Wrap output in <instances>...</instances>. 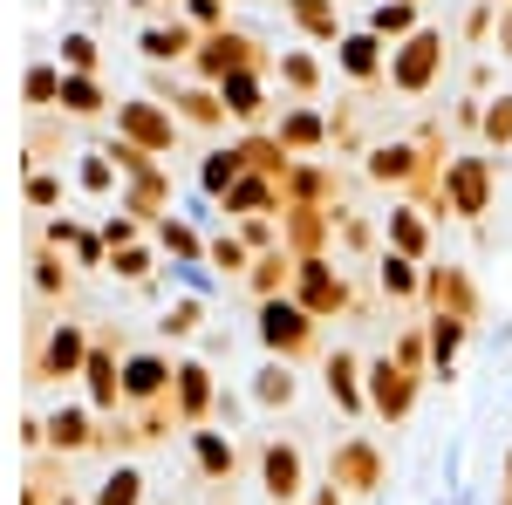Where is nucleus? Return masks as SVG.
Returning <instances> with one entry per match:
<instances>
[{"mask_svg": "<svg viewBox=\"0 0 512 505\" xmlns=\"http://www.w3.org/2000/svg\"><path fill=\"white\" fill-rule=\"evenodd\" d=\"M492 192H499V157L485 151H458L444 164V212H458V219H485L492 212Z\"/></svg>", "mask_w": 512, "mask_h": 505, "instance_id": "nucleus-7", "label": "nucleus"}, {"mask_svg": "<svg viewBox=\"0 0 512 505\" xmlns=\"http://www.w3.org/2000/svg\"><path fill=\"white\" fill-rule=\"evenodd\" d=\"M205 260H212V273H226V280H239V287H246V273H253V253L239 246V233H219L212 246H205Z\"/></svg>", "mask_w": 512, "mask_h": 505, "instance_id": "nucleus-40", "label": "nucleus"}, {"mask_svg": "<svg viewBox=\"0 0 512 505\" xmlns=\"http://www.w3.org/2000/svg\"><path fill=\"white\" fill-rule=\"evenodd\" d=\"M362 110H369V103H342V110L328 117V144L342 157H362Z\"/></svg>", "mask_w": 512, "mask_h": 505, "instance_id": "nucleus-42", "label": "nucleus"}, {"mask_svg": "<svg viewBox=\"0 0 512 505\" xmlns=\"http://www.w3.org/2000/svg\"><path fill=\"white\" fill-rule=\"evenodd\" d=\"M103 69V48L89 35H62V76H96Z\"/></svg>", "mask_w": 512, "mask_h": 505, "instance_id": "nucleus-45", "label": "nucleus"}, {"mask_svg": "<svg viewBox=\"0 0 512 505\" xmlns=\"http://www.w3.org/2000/svg\"><path fill=\"white\" fill-rule=\"evenodd\" d=\"M239 178H246V164H239L233 144H226V151H212L205 164H198V185H205V198H226V192L239 185Z\"/></svg>", "mask_w": 512, "mask_h": 505, "instance_id": "nucleus-36", "label": "nucleus"}, {"mask_svg": "<svg viewBox=\"0 0 512 505\" xmlns=\"http://www.w3.org/2000/svg\"><path fill=\"white\" fill-rule=\"evenodd\" d=\"M219 376H212V362L205 355H178V383H171V410H178V424L185 430H205L219 417Z\"/></svg>", "mask_w": 512, "mask_h": 505, "instance_id": "nucleus-11", "label": "nucleus"}, {"mask_svg": "<svg viewBox=\"0 0 512 505\" xmlns=\"http://www.w3.org/2000/svg\"><path fill=\"white\" fill-rule=\"evenodd\" d=\"M62 103V62H35L28 69V110H55Z\"/></svg>", "mask_w": 512, "mask_h": 505, "instance_id": "nucleus-44", "label": "nucleus"}, {"mask_svg": "<svg viewBox=\"0 0 512 505\" xmlns=\"http://www.w3.org/2000/svg\"><path fill=\"white\" fill-rule=\"evenodd\" d=\"M328 485H335L342 499H376V492L390 485V458H383V444H376L369 430L335 437V451H328Z\"/></svg>", "mask_w": 512, "mask_h": 505, "instance_id": "nucleus-3", "label": "nucleus"}, {"mask_svg": "<svg viewBox=\"0 0 512 505\" xmlns=\"http://www.w3.org/2000/svg\"><path fill=\"white\" fill-rule=\"evenodd\" d=\"M294 369H287V362H267V369H260V376H253V403H260V410H287V403H294Z\"/></svg>", "mask_w": 512, "mask_h": 505, "instance_id": "nucleus-37", "label": "nucleus"}, {"mask_svg": "<svg viewBox=\"0 0 512 505\" xmlns=\"http://www.w3.org/2000/svg\"><path fill=\"white\" fill-rule=\"evenodd\" d=\"M219 96H226V117H233V123H246V130H274L267 76H233V82H219Z\"/></svg>", "mask_w": 512, "mask_h": 505, "instance_id": "nucleus-22", "label": "nucleus"}, {"mask_svg": "<svg viewBox=\"0 0 512 505\" xmlns=\"http://www.w3.org/2000/svg\"><path fill=\"white\" fill-rule=\"evenodd\" d=\"M410 7H424V0H410Z\"/></svg>", "mask_w": 512, "mask_h": 505, "instance_id": "nucleus-58", "label": "nucleus"}, {"mask_svg": "<svg viewBox=\"0 0 512 505\" xmlns=\"http://www.w3.org/2000/svg\"><path fill=\"white\" fill-rule=\"evenodd\" d=\"M171 383H178V362H171L164 349H130L123 355V410L171 403Z\"/></svg>", "mask_w": 512, "mask_h": 505, "instance_id": "nucleus-13", "label": "nucleus"}, {"mask_svg": "<svg viewBox=\"0 0 512 505\" xmlns=\"http://www.w3.org/2000/svg\"><path fill=\"white\" fill-rule=\"evenodd\" d=\"M424 335H431V376L451 383V369H458V349H465L472 321H458V314H424Z\"/></svg>", "mask_w": 512, "mask_h": 505, "instance_id": "nucleus-27", "label": "nucleus"}, {"mask_svg": "<svg viewBox=\"0 0 512 505\" xmlns=\"http://www.w3.org/2000/svg\"><path fill=\"white\" fill-rule=\"evenodd\" d=\"M260 342H267V355L274 362H315V355H328L321 349V321L301 301H260Z\"/></svg>", "mask_w": 512, "mask_h": 505, "instance_id": "nucleus-4", "label": "nucleus"}, {"mask_svg": "<svg viewBox=\"0 0 512 505\" xmlns=\"http://www.w3.org/2000/svg\"><path fill=\"white\" fill-rule=\"evenodd\" d=\"M499 7H512V0H499Z\"/></svg>", "mask_w": 512, "mask_h": 505, "instance_id": "nucleus-59", "label": "nucleus"}, {"mask_svg": "<svg viewBox=\"0 0 512 505\" xmlns=\"http://www.w3.org/2000/svg\"><path fill=\"white\" fill-rule=\"evenodd\" d=\"M376 287H383V301H396V308H424V267L403 260V253H383L376 260Z\"/></svg>", "mask_w": 512, "mask_h": 505, "instance_id": "nucleus-26", "label": "nucleus"}, {"mask_svg": "<svg viewBox=\"0 0 512 505\" xmlns=\"http://www.w3.org/2000/svg\"><path fill=\"white\" fill-rule=\"evenodd\" d=\"M253 458H260V485L274 505H308V458L294 437H260Z\"/></svg>", "mask_w": 512, "mask_h": 505, "instance_id": "nucleus-9", "label": "nucleus"}, {"mask_svg": "<svg viewBox=\"0 0 512 505\" xmlns=\"http://www.w3.org/2000/svg\"><path fill=\"white\" fill-rule=\"evenodd\" d=\"M117 212H130L137 226H158V219H171V164L144 171V178H130V185L117 192Z\"/></svg>", "mask_w": 512, "mask_h": 505, "instance_id": "nucleus-19", "label": "nucleus"}, {"mask_svg": "<svg viewBox=\"0 0 512 505\" xmlns=\"http://www.w3.org/2000/svg\"><path fill=\"white\" fill-rule=\"evenodd\" d=\"M35 294L48 308H62V301L76 294V273H69V260H62L55 246H35Z\"/></svg>", "mask_w": 512, "mask_h": 505, "instance_id": "nucleus-33", "label": "nucleus"}, {"mask_svg": "<svg viewBox=\"0 0 512 505\" xmlns=\"http://www.w3.org/2000/svg\"><path fill=\"white\" fill-rule=\"evenodd\" d=\"M492 48H499V55H512V7H499V28H492Z\"/></svg>", "mask_w": 512, "mask_h": 505, "instance_id": "nucleus-53", "label": "nucleus"}, {"mask_svg": "<svg viewBox=\"0 0 512 505\" xmlns=\"http://www.w3.org/2000/svg\"><path fill=\"white\" fill-rule=\"evenodd\" d=\"M335 69L349 82H362V89H383V82H390V48L369 35V28H355V35L335 41Z\"/></svg>", "mask_w": 512, "mask_h": 505, "instance_id": "nucleus-17", "label": "nucleus"}, {"mask_svg": "<svg viewBox=\"0 0 512 505\" xmlns=\"http://www.w3.org/2000/svg\"><path fill=\"white\" fill-rule=\"evenodd\" d=\"M96 444H103V417H96V410L62 403V410L48 417V451H55V458H82V451H96Z\"/></svg>", "mask_w": 512, "mask_h": 505, "instance_id": "nucleus-20", "label": "nucleus"}, {"mask_svg": "<svg viewBox=\"0 0 512 505\" xmlns=\"http://www.w3.org/2000/svg\"><path fill=\"white\" fill-rule=\"evenodd\" d=\"M335 219H342V205H287L280 212V246L294 260H335Z\"/></svg>", "mask_w": 512, "mask_h": 505, "instance_id": "nucleus-12", "label": "nucleus"}, {"mask_svg": "<svg viewBox=\"0 0 512 505\" xmlns=\"http://www.w3.org/2000/svg\"><path fill=\"white\" fill-rule=\"evenodd\" d=\"M151 233H158V253H164V260H178V267H198V260H205V239H198L185 219H158Z\"/></svg>", "mask_w": 512, "mask_h": 505, "instance_id": "nucleus-34", "label": "nucleus"}, {"mask_svg": "<svg viewBox=\"0 0 512 505\" xmlns=\"http://www.w3.org/2000/svg\"><path fill=\"white\" fill-rule=\"evenodd\" d=\"M444 55H451V41H444V28H417V35L403 41V48H390V82L383 89H396V96H431L437 89V76H444Z\"/></svg>", "mask_w": 512, "mask_h": 505, "instance_id": "nucleus-6", "label": "nucleus"}, {"mask_svg": "<svg viewBox=\"0 0 512 505\" xmlns=\"http://www.w3.org/2000/svg\"><path fill=\"white\" fill-rule=\"evenodd\" d=\"M274 137H280V151L294 157V164L328 151V110H321V103H287V110L274 117Z\"/></svg>", "mask_w": 512, "mask_h": 505, "instance_id": "nucleus-16", "label": "nucleus"}, {"mask_svg": "<svg viewBox=\"0 0 512 505\" xmlns=\"http://www.w3.org/2000/svg\"><path fill=\"white\" fill-rule=\"evenodd\" d=\"M41 246L69 253L76 267H110V246H103V233H89V226H76V219H48V233H41Z\"/></svg>", "mask_w": 512, "mask_h": 505, "instance_id": "nucleus-24", "label": "nucleus"}, {"mask_svg": "<svg viewBox=\"0 0 512 505\" xmlns=\"http://www.w3.org/2000/svg\"><path fill=\"white\" fill-rule=\"evenodd\" d=\"M335 246H349V253H376V226H369L355 205H342V219H335Z\"/></svg>", "mask_w": 512, "mask_h": 505, "instance_id": "nucleus-48", "label": "nucleus"}, {"mask_svg": "<svg viewBox=\"0 0 512 505\" xmlns=\"http://www.w3.org/2000/svg\"><path fill=\"white\" fill-rule=\"evenodd\" d=\"M103 246H110V253H123V246H144V226H137L130 212H110V219H103Z\"/></svg>", "mask_w": 512, "mask_h": 505, "instance_id": "nucleus-50", "label": "nucleus"}, {"mask_svg": "<svg viewBox=\"0 0 512 505\" xmlns=\"http://www.w3.org/2000/svg\"><path fill=\"white\" fill-rule=\"evenodd\" d=\"M492 28H499V0H472V14H465V48H492Z\"/></svg>", "mask_w": 512, "mask_h": 505, "instance_id": "nucleus-49", "label": "nucleus"}, {"mask_svg": "<svg viewBox=\"0 0 512 505\" xmlns=\"http://www.w3.org/2000/svg\"><path fill=\"white\" fill-rule=\"evenodd\" d=\"M287 301H301L321 328H328V321H362V314H369V301L355 294V280L335 267V260H294V294H287Z\"/></svg>", "mask_w": 512, "mask_h": 505, "instance_id": "nucleus-2", "label": "nucleus"}, {"mask_svg": "<svg viewBox=\"0 0 512 505\" xmlns=\"http://www.w3.org/2000/svg\"><path fill=\"white\" fill-rule=\"evenodd\" d=\"M383 233H390V253H403V260H417V267L431 260V212H417L410 198H403V205L390 212V226H383Z\"/></svg>", "mask_w": 512, "mask_h": 505, "instance_id": "nucleus-25", "label": "nucleus"}, {"mask_svg": "<svg viewBox=\"0 0 512 505\" xmlns=\"http://www.w3.org/2000/svg\"><path fill=\"white\" fill-rule=\"evenodd\" d=\"M151 267H158V253H151V246H123V253H110V273L130 280V287H151Z\"/></svg>", "mask_w": 512, "mask_h": 505, "instance_id": "nucleus-46", "label": "nucleus"}, {"mask_svg": "<svg viewBox=\"0 0 512 505\" xmlns=\"http://www.w3.org/2000/svg\"><path fill=\"white\" fill-rule=\"evenodd\" d=\"M390 362H403L410 376H431V335H424V321H410V328L390 335Z\"/></svg>", "mask_w": 512, "mask_h": 505, "instance_id": "nucleus-35", "label": "nucleus"}, {"mask_svg": "<svg viewBox=\"0 0 512 505\" xmlns=\"http://www.w3.org/2000/svg\"><path fill=\"white\" fill-rule=\"evenodd\" d=\"M321 383H328L342 417H369V362L362 355H349V349L321 355Z\"/></svg>", "mask_w": 512, "mask_h": 505, "instance_id": "nucleus-15", "label": "nucleus"}, {"mask_svg": "<svg viewBox=\"0 0 512 505\" xmlns=\"http://www.w3.org/2000/svg\"><path fill=\"white\" fill-rule=\"evenodd\" d=\"M103 157L117 164V178H123V185H130V178H144V171H158V157H151V151H137V144H123V137H110V144H103Z\"/></svg>", "mask_w": 512, "mask_h": 505, "instance_id": "nucleus-47", "label": "nucleus"}, {"mask_svg": "<svg viewBox=\"0 0 512 505\" xmlns=\"http://www.w3.org/2000/svg\"><path fill=\"white\" fill-rule=\"evenodd\" d=\"M28 205H35V212L62 205V178H55V171H28Z\"/></svg>", "mask_w": 512, "mask_h": 505, "instance_id": "nucleus-51", "label": "nucleus"}, {"mask_svg": "<svg viewBox=\"0 0 512 505\" xmlns=\"http://www.w3.org/2000/svg\"><path fill=\"white\" fill-rule=\"evenodd\" d=\"M89 362V321H35V355H28V383H69Z\"/></svg>", "mask_w": 512, "mask_h": 505, "instance_id": "nucleus-5", "label": "nucleus"}, {"mask_svg": "<svg viewBox=\"0 0 512 505\" xmlns=\"http://www.w3.org/2000/svg\"><path fill=\"white\" fill-rule=\"evenodd\" d=\"M499 492H506V499H512V451H506V485H499Z\"/></svg>", "mask_w": 512, "mask_h": 505, "instance_id": "nucleus-56", "label": "nucleus"}, {"mask_svg": "<svg viewBox=\"0 0 512 505\" xmlns=\"http://www.w3.org/2000/svg\"><path fill=\"white\" fill-rule=\"evenodd\" d=\"M158 335L164 342H198V335H205V301H171V308H164V321H158Z\"/></svg>", "mask_w": 512, "mask_h": 505, "instance_id": "nucleus-38", "label": "nucleus"}, {"mask_svg": "<svg viewBox=\"0 0 512 505\" xmlns=\"http://www.w3.org/2000/svg\"><path fill=\"white\" fill-rule=\"evenodd\" d=\"M417 389H424V376H410L403 362H390V349L369 355V417L376 424H410Z\"/></svg>", "mask_w": 512, "mask_h": 505, "instance_id": "nucleus-10", "label": "nucleus"}, {"mask_svg": "<svg viewBox=\"0 0 512 505\" xmlns=\"http://www.w3.org/2000/svg\"><path fill=\"white\" fill-rule=\"evenodd\" d=\"M478 137H485V157H506L512 151V96H485V123H478Z\"/></svg>", "mask_w": 512, "mask_h": 505, "instance_id": "nucleus-39", "label": "nucleus"}, {"mask_svg": "<svg viewBox=\"0 0 512 505\" xmlns=\"http://www.w3.org/2000/svg\"><path fill=\"white\" fill-rule=\"evenodd\" d=\"M417 28H424V7H410V0H376L369 7V35L383 41V48H403Z\"/></svg>", "mask_w": 512, "mask_h": 505, "instance_id": "nucleus-29", "label": "nucleus"}, {"mask_svg": "<svg viewBox=\"0 0 512 505\" xmlns=\"http://www.w3.org/2000/svg\"><path fill=\"white\" fill-rule=\"evenodd\" d=\"M465 82H472V96L485 103V89H492V62H472V76H465Z\"/></svg>", "mask_w": 512, "mask_h": 505, "instance_id": "nucleus-54", "label": "nucleus"}, {"mask_svg": "<svg viewBox=\"0 0 512 505\" xmlns=\"http://www.w3.org/2000/svg\"><path fill=\"white\" fill-rule=\"evenodd\" d=\"M308 505H349V499H342L335 485H321V492H315V499H308Z\"/></svg>", "mask_w": 512, "mask_h": 505, "instance_id": "nucleus-55", "label": "nucleus"}, {"mask_svg": "<svg viewBox=\"0 0 512 505\" xmlns=\"http://www.w3.org/2000/svg\"><path fill=\"white\" fill-rule=\"evenodd\" d=\"M424 308L431 314H458V321H472L485 314V301H478V280L465 267H424Z\"/></svg>", "mask_w": 512, "mask_h": 505, "instance_id": "nucleus-14", "label": "nucleus"}, {"mask_svg": "<svg viewBox=\"0 0 512 505\" xmlns=\"http://www.w3.org/2000/svg\"><path fill=\"white\" fill-rule=\"evenodd\" d=\"M274 62H280V55L260 35H246V28H219V35H198L192 82L219 89V82H233V76H274Z\"/></svg>", "mask_w": 512, "mask_h": 505, "instance_id": "nucleus-1", "label": "nucleus"}, {"mask_svg": "<svg viewBox=\"0 0 512 505\" xmlns=\"http://www.w3.org/2000/svg\"><path fill=\"white\" fill-rule=\"evenodd\" d=\"M246 294H253V301H287V294H294V253H287V246H280V253H260L253 273H246Z\"/></svg>", "mask_w": 512, "mask_h": 505, "instance_id": "nucleus-30", "label": "nucleus"}, {"mask_svg": "<svg viewBox=\"0 0 512 505\" xmlns=\"http://www.w3.org/2000/svg\"><path fill=\"white\" fill-rule=\"evenodd\" d=\"M280 198H287V205H342V171L321 164V157H301V164L287 171Z\"/></svg>", "mask_w": 512, "mask_h": 505, "instance_id": "nucleus-21", "label": "nucleus"}, {"mask_svg": "<svg viewBox=\"0 0 512 505\" xmlns=\"http://www.w3.org/2000/svg\"><path fill=\"white\" fill-rule=\"evenodd\" d=\"M89 505H144V471L137 465H117L103 485H96V499Z\"/></svg>", "mask_w": 512, "mask_h": 505, "instance_id": "nucleus-41", "label": "nucleus"}, {"mask_svg": "<svg viewBox=\"0 0 512 505\" xmlns=\"http://www.w3.org/2000/svg\"><path fill=\"white\" fill-rule=\"evenodd\" d=\"M178 130H185V123L171 117L164 103H151V96H130V103H117V137H123V144H137V151H151L158 164H171V151H178Z\"/></svg>", "mask_w": 512, "mask_h": 505, "instance_id": "nucleus-8", "label": "nucleus"}, {"mask_svg": "<svg viewBox=\"0 0 512 505\" xmlns=\"http://www.w3.org/2000/svg\"><path fill=\"white\" fill-rule=\"evenodd\" d=\"M478 123H485V103H478V96H465V103L451 110V130H478Z\"/></svg>", "mask_w": 512, "mask_h": 505, "instance_id": "nucleus-52", "label": "nucleus"}, {"mask_svg": "<svg viewBox=\"0 0 512 505\" xmlns=\"http://www.w3.org/2000/svg\"><path fill=\"white\" fill-rule=\"evenodd\" d=\"M69 123H96L103 110H110V89L96 76H62V103H55Z\"/></svg>", "mask_w": 512, "mask_h": 505, "instance_id": "nucleus-32", "label": "nucleus"}, {"mask_svg": "<svg viewBox=\"0 0 512 505\" xmlns=\"http://www.w3.org/2000/svg\"><path fill=\"white\" fill-rule=\"evenodd\" d=\"M55 505H82V499H55Z\"/></svg>", "mask_w": 512, "mask_h": 505, "instance_id": "nucleus-57", "label": "nucleus"}, {"mask_svg": "<svg viewBox=\"0 0 512 505\" xmlns=\"http://www.w3.org/2000/svg\"><path fill=\"white\" fill-rule=\"evenodd\" d=\"M137 48H144V62H151V69H178V62L192 69L198 35L178 21V14H171V21H144V28H137Z\"/></svg>", "mask_w": 512, "mask_h": 505, "instance_id": "nucleus-18", "label": "nucleus"}, {"mask_svg": "<svg viewBox=\"0 0 512 505\" xmlns=\"http://www.w3.org/2000/svg\"><path fill=\"white\" fill-rule=\"evenodd\" d=\"M76 185H82V192H89V198H110V192H123V178H117V164H110V157H103V144H96V151L82 157Z\"/></svg>", "mask_w": 512, "mask_h": 505, "instance_id": "nucleus-43", "label": "nucleus"}, {"mask_svg": "<svg viewBox=\"0 0 512 505\" xmlns=\"http://www.w3.org/2000/svg\"><path fill=\"white\" fill-rule=\"evenodd\" d=\"M280 7L308 41H328V48L342 41V0H280Z\"/></svg>", "mask_w": 512, "mask_h": 505, "instance_id": "nucleus-28", "label": "nucleus"}, {"mask_svg": "<svg viewBox=\"0 0 512 505\" xmlns=\"http://www.w3.org/2000/svg\"><path fill=\"white\" fill-rule=\"evenodd\" d=\"M192 465H198V478L205 485H233L239 478V444L226 437V430H192Z\"/></svg>", "mask_w": 512, "mask_h": 505, "instance_id": "nucleus-23", "label": "nucleus"}, {"mask_svg": "<svg viewBox=\"0 0 512 505\" xmlns=\"http://www.w3.org/2000/svg\"><path fill=\"white\" fill-rule=\"evenodd\" d=\"M274 82L287 89V96H294V103H315V96H321V62L308 55V48H280Z\"/></svg>", "mask_w": 512, "mask_h": 505, "instance_id": "nucleus-31", "label": "nucleus"}]
</instances>
